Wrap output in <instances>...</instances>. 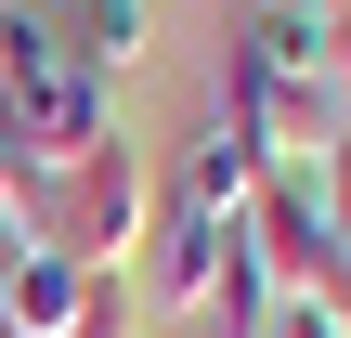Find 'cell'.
Wrapping results in <instances>:
<instances>
[{
  "label": "cell",
  "mask_w": 351,
  "mask_h": 338,
  "mask_svg": "<svg viewBox=\"0 0 351 338\" xmlns=\"http://www.w3.org/2000/svg\"><path fill=\"white\" fill-rule=\"evenodd\" d=\"M0 13H13V0H0Z\"/></svg>",
  "instance_id": "cell-16"
},
{
  "label": "cell",
  "mask_w": 351,
  "mask_h": 338,
  "mask_svg": "<svg viewBox=\"0 0 351 338\" xmlns=\"http://www.w3.org/2000/svg\"><path fill=\"white\" fill-rule=\"evenodd\" d=\"M326 338H351V274H339V287H326Z\"/></svg>",
  "instance_id": "cell-14"
},
{
  "label": "cell",
  "mask_w": 351,
  "mask_h": 338,
  "mask_svg": "<svg viewBox=\"0 0 351 338\" xmlns=\"http://www.w3.org/2000/svg\"><path fill=\"white\" fill-rule=\"evenodd\" d=\"M78 287H91V274H78L65 248H13V261H0V338H65L78 326Z\"/></svg>",
  "instance_id": "cell-7"
},
{
  "label": "cell",
  "mask_w": 351,
  "mask_h": 338,
  "mask_svg": "<svg viewBox=\"0 0 351 338\" xmlns=\"http://www.w3.org/2000/svg\"><path fill=\"white\" fill-rule=\"evenodd\" d=\"M156 208H169V182H156V156L117 130V143H91L78 169H52V195H39V234H26V248H65L78 274H130V261H143V234H156Z\"/></svg>",
  "instance_id": "cell-1"
},
{
  "label": "cell",
  "mask_w": 351,
  "mask_h": 338,
  "mask_svg": "<svg viewBox=\"0 0 351 338\" xmlns=\"http://www.w3.org/2000/svg\"><path fill=\"white\" fill-rule=\"evenodd\" d=\"M13 117H26V143H39V169H78L91 143H117V91H104L91 65L26 78V91H13Z\"/></svg>",
  "instance_id": "cell-6"
},
{
  "label": "cell",
  "mask_w": 351,
  "mask_h": 338,
  "mask_svg": "<svg viewBox=\"0 0 351 338\" xmlns=\"http://www.w3.org/2000/svg\"><path fill=\"white\" fill-rule=\"evenodd\" d=\"M221 117L261 143V169H326L339 130H351V104L326 78H274V65H247L234 39H221Z\"/></svg>",
  "instance_id": "cell-3"
},
{
  "label": "cell",
  "mask_w": 351,
  "mask_h": 338,
  "mask_svg": "<svg viewBox=\"0 0 351 338\" xmlns=\"http://www.w3.org/2000/svg\"><path fill=\"white\" fill-rule=\"evenodd\" d=\"M313 182H326V221H339V248H351V130H339V156H326Z\"/></svg>",
  "instance_id": "cell-12"
},
{
  "label": "cell",
  "mask_w": 351,
  "mask_h": 338,
  "mask_svg": "<svg viewBox=\"0 0 351 338\" xmlns=\"http://www.w3.org/2000/svg\"><path fill=\"white\" fill-rule=\"evenodd\" d=\"M39 195H52V169H39V143H26V117H13V91H0V221H13V248L39 234Z\"/></svg>",
  "instance_id": "cell-10"
},
{
  "label": "cell",
  "mask_w": 351,
  "mask_h": 338,
  "mask_svg": "<svg viewBox=\"0 0 351 338\" xmlns=\"http://www.w3.org/2000/svg\"><path fill=\"white\" fill-rule=\"evenodd\" d=\"M326 91H339V104H351V0H339V13H326Z\"/></svg>",
  "instance_id": "cell-13"
},
{
  "label": "cell",
  "mask_w": 351,
  "mask_h": 338,
  "mask_svg": "<svg viewBox=\"0 0 351 338\" xmlns=\"http://www.w3.org/2000/svg\"><path fill=\"white\" fill-rule=\"evenodd\" d=\"M156 326V313H143V287H130V274H91V287H78V326L65 338H143Z\"/></svg>",
  "instance_id": "cell-11"
},
{
  "label": "cell",
  "mask_w": 351,
  "mask_h": 338,
  "mask_svg": "<svg viewBox=\"0 0 351 338\" xmlns=\"http://www.w3.org/2000/svg\"><path fill=\"white\" fill-rule=\"evenodd\" d=\"M221 261H234V221H195V208H156V234H143L130 287H143V313H208V300H221Z\"/></svg>",
  "instance_id": "cell-4"
},
{
  "label": "cell",
  "mask_w": 351,
  "mask_h": 338,
  "mask_svg": "<svg viewBox=\"0 0 351 338\" xmlns=\"http://www.w3.org/2000/svg\"><path fill=\"white\" fill-rule=\"evenodd\" d=\"M300 13H339V0H300Z\"/></svg>",
  "instance_id": "cell-15"
},
{
  "label": "cell",
  "mask_w": 351,
  "mask_h": 338,
  "mask_svg": "<svg viewBox=\"0 0 351 338\" xmlns=\"http://www.w3.org/2000/svg\"><path fill=\"white\" fill-rule=\"evenodd\" d=\"M274 169H261V143L221 117V91L195 104V143H182V169H169V208H195V221H247V195H261Z\"/></svg>",
  "instance_id": "cell-5"
},
{
  "label": "cell",
  "mask_w": 351,
  "mask_h": 338,
  "mask_svg": "<svg viewBox=\"0 0 351 338\" xmlns=\"http://www.w3.org/2000/svg\"><path fill=\"white\" fill-rule=\"evenodd\" d=\"M234 234H247V261H261V287H274L287 313H326V287L351 274V248H339V221H326V182H313V169H274Z\"/></svg>",
  "instance_id": "cell-2"
},
{
  "label": "cell",
  "mask_w": 351,
  "mask_h": 338,
  "mask_svg": "<svg viewBox=\"0 0 351 338\" xmlns=\"http://www.w3.org/2000/svg\"><path fill=\"white\" fill-rule=\"evenodd\" d=\"M234 52H247V65H274V78H326V13H300V0H261V13L234 26Z\"/></svg>",
  "instance_id": "cell-9"
},
{
  "label": "cell",
  "mask_w": 351,
  "mask_h": 338,
  "mask_svg": "<svg viewBox=\"0 0 351 338\" xmlns=\"http://www.w3.org/2000/svg\"><path fill=\"white\" fill-rule=\"evenodd\" d=\"M156 52V0H78V26H65V65H91L104 91H117V65H143Z\"/></svg>",
  "instance_id": "cell-8"
}]
</instances>
